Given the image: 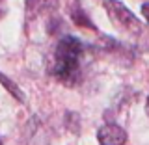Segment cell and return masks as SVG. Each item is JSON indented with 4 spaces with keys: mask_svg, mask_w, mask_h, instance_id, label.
Wrapping results in <instances>:
<instances>
[{
    "mask_svg": "<svg viewBox=\"0 0 149 145\" xmlns=\"http://www.w3.org/2000/svg\"><path fill=\"white\" fill-rule=\"evenodd\" d=\"M0 17H2V0H0Z\"/></svg>",
    "mask_w": 149,
    "mask_h": 145,
    "instance_id": "9",
    "label": "cell"
},
{
    "mask_svg": "<svg viewBox=\"0 0 149 145\" xmlns=\"http://www.w3.org/2000/svg\"><path fill=\"white\" fill-rule=\"evenodd\" d=\"M56 0H28V17H37L39 13H47L56 8Z\"/></svg>",
    "mask_w": 149,
    "mask_h": 145,
    "instance_id": "4",
    "label": "cell"
},
{
    "mask_svg": "<svg viewBox=\"0 0 149 145\" xmlns=\"http://www.w3.org/2000/svg\"><path fill=\"white\" fill-rule=\"evenodd\" d=\"M82 43L73 35H63L56 43L54 60L50 65V74L65 86H74L80 78V58Z\"/></svg>",
    "mask_w": 149,
    "mask_h": 145,
    "instance_id": "1",
    "label": "cell"
},
{
    "mask_svg": "<svg viewBox=\"0 0 149 145\" xmlns=\"http://www.w3.org/2000/svg\"><path fill=\"white\" fill-rule=\"evenodd\" d=\"M142 15L146 17V21L149 24V4H143V6H142Z\"/></svg>",
    "mask_w": 149,
    "mask_h": 145,
    "instance_id": "7",
    "label": "cell"
},
{
    "mask_svg": "<svg viewBox=\"0 0 149 145\" xmlns=\"http://www.w3.org/2000/svg\"><path fill=\"white\" fill-rule=\"evenodd\" d=\"M0 145H2V139H0Z\"/></svg>",
    "mask_w": 149,
    "mask_h": 145,
    "instance_id": "10",
    "label": "cell"
},
{
    "mask_svg": "<svg viewBox=\"0 0 149 145\" xmlns=\"http://www.w3.org/2000/svg\"><path fill=\"white\" fill-rule=\"evenodd\" d=\"M97 139L101 145H125L127 143V132L119 125L108 123L102 125L97 132Z\"/></svg>",
    "mask_w": 149,
    "mask_h": 145,
    "instance_id": "3",
    "label": "cell"
},
{
    "mask_svg": "<svg viewBox=\"0 0 149 145\" xmlns=\"http://www.w3.org/2000/svg\"><path fill=\"white\" fill-rule=\"evenodd\" d=\"M0 84H2V86H6V89H8L9 93H11V95L15 97L17 101H21V102L24 101V97H22V91H21V87H17L15 84H13L11 80H9L8 76H4L2 73H0Z\"/></svg>",
    "mask_w": 149,
    "mask_h": 145,
    "instance_id": "6",
    "label": "cell"
},
{
    "mask_svg": "<svg viewBox=\"0 0 149 145\" xmlns=\"http://www.w3.org/2000/svg\"><path fill=\"white\" fill-rule=\"evenodd\" d=\"M104 9L108 13L112 24L118 28V30L125 32L129 35H140L142 34V22L121 2H118V0H104Z\"/></svg>",
    "mask_w": 149,
    "mask_h": 145,
    "instance_id": "2",
    "label": "cell"
},
{
    "mask_svg": "<svg viewBox=\"0 0 149 145\" xmlns=\"http://www.w3.org/2000/svg\"><path fill=\"white\" fill-rule=\"evenodd\" d=\"M146 110H147V115H149V97H147V104H146Z\"/></svg>",
    "mask_w": 149,
    "mask_h": 145,
    "instance_id": "8",
    "label": "cell"
},
{
    "mask_svg": "<svg viewBox=\"0 0 149 145\" xmlns=\"http://www.w3.org/2000/svg\"><path fill=\"white\" fill-rule=\"evenodd\" d=\"M71 19L74 21V24L78 28H86V30H95L93 22L90 21V17L86 15V11L80 8V4H74L71 8Z\"/></svg>",
    "mask_w": 149,
    "mask_h": 145,
    "instance_id": "5",
    "label": "cell"
}]
</instances>
